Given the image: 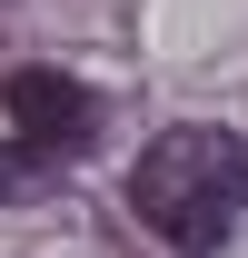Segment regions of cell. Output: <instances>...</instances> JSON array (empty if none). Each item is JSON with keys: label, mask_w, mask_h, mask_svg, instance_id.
<instances>
[{"label": "cell", "mask_w": 248, "mask_h": 258, "mask_svg": "<svg viewBox=\"0 0 248 258\" xmlns=\"http://www.w3.org/2000/svg\"><path fill=\"white\" fill-rule=\"evenodd\" d=\"M129 209L179 258H209L238 228V209H248V139L238 129H209V119L159 129L149 149H139V169H129Z\"/></svg>", "instance_id": "obj_1"}, {"label": "cell", "mask_w": 248, "mask_h": 258, "mask_svg": "<svg viewBox=\"0 0 248 258\" xmlns=\"http://www.w3.org/2000/svg\"><path fill=\"white\" fill-rule=\"evenodd\" d=\"M0 99H10V139H20L30 159H80V149H90L99 99L80 90V80H60V70H20Z\"/></svg>", "instance_id": "obj_2"}, {"label": "cell", "mask_w": 248, "mask_h": 258, "mask_svg": "<svg viewBox=\"0 0 248 258\" xmlns=\"http://www.w3.org/2000/svg\"><path fill=\"white\" fill-rule=\"evenodd\" d=\"M40 169H50V159H30L20 139H0V189H20V179H40Z\"/></svg>", "instance_id": "obj_3"}]
</instances>
